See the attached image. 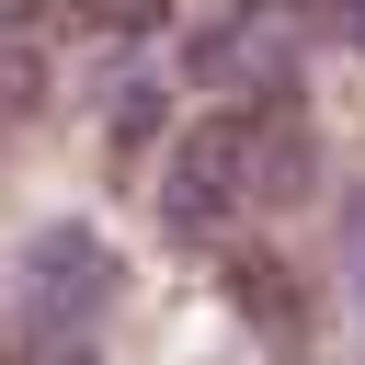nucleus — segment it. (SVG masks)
<instances>
[{"label":"nucleus","mask_w":365,"mask_h":365,"mask_svg":"<svg viewBox=\"0 0 365 365\" xmlns=\"http://www.w3.org/2000/svg\"><path fill=\"white\" fill-rule=\"evenodd\" d=\"M182 80L194 91H262L285 103V34H274V0H228L182 34Z\"/></svg>","instance_id":"f03ea898"},{"label":"nucleus","mask_w":365,"mask_h":365,"mask_svg":"<svg viewBox=\"0 0 365 365\" xmlns=\"http://www.w3.org/2000/svg\"><path fill=\"white\" fill-rule=\"evenodd\" d=\"M68 11H80L91 34H148V23L171 11V0H68Z\"/></svg>","instance_id":"7ed1b4c3"},{"label":"nucleus","mask_w":365,"mask_h":365,"mask_svg":"<svg viewBox=\"0 0 365 365\" xmlns=\"http://www.w3.org/2000/svg\"><path fill=\"white\" fill-rule=\"evenodd\" d=\"M103 297H114V262H103V240H80V228H46V240L23 251V285H11L34 365H91V319H103Z\"/></svg>","instance_id":"f257e3e1"},{"label":"nucleus","mask_w":365,"mask_h":365,"mask_svg":"<svg viewBox=\"0 0 365 365\" xmlns=\"http://www.w3.org/2000/svg\"><path fill=\"white\" fill-rule=\"evenodd\" d=\"M23 80H34V68H23V57H0V125L23 114Z\"/></svg>","instance_id":"20e7f679"}]
</instances>
